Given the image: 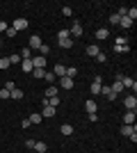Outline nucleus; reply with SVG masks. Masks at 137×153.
Listing matches in <instances>:
<instances>
[{
	"label": "nucleus",
	"mask_w": 137,
	"mask_h": 153,
	"mask_svg": "<svg viewBox=\"0 0 137 153\" xmlns=\"http://www.w3.org/2000/svg\"><path fill=\"white\" fill-rule=\"evenodd\" d=\"M121 135H126L133 142H137V126H121Z\"/></svg>",
	"instance_id": "obj_1"
},
{
	"label": "nucleus",
	"mask_w": 137,
	"mask_h": 153,
	"mask_svg": "<svg viewBox=\"0 0 137 153\" xmlns=\"http://www.w3.org/2000/svg\"><path fill=\"white\" fill-rule=\"evenodd\" d=\"M27 44H30V46H27L30 51H39V48H41V44H44V41H41V37H39V34H32V37H30V41H27Z\"/></svg>",
	"instance_id": "obj_2"
},
{
	"label": "nucleus",
	"mask_w": 137,
	"mask_h": 153,
	"mask_svg": "<svg viewBox=\"0 0 137 153\" xmlns=\"http://www.w3.org/2000/svg\"><path fill=\"white\" fill-rule=\"evenodd\" d=\"M124 105H126V110H135L137 108V96L135 94H128L124 98Z\"/></svg>",
	"instance_id": "obj_3"
},
{
	"label": "nucleus",
	"mask_w": 137,
	"mask_h": 153,
	"mask_svg": "<svg viewBox=\"0 0 137 153\" xmlns=\"http://www.w3.org/2000/svg\"><path fill=\"white\" fill-rule=\"evenodd\" d=\"M101 87H103V78H98V76H96V80H94V82H91V87H89L91 94L98 96V94H101Z\"/></svg>",
	"instance_id": "obj_4"
},
{
	"label": "nucleus",
	"mask_w": 137,
	"mask_h": 153,
	"mask_svg": "<svg viewBox=\"0 0 137 153\" xmlns=\"http://www.w3.org/2000/svg\"><path fill=\"white\" fill-rule=\"evenodd\" d=\"M124 126H135V110H126V114H124Z\"/></svg>",
	"instance_id": "obj_5"
},
{
	"label": "nucleus",
	"mask_w": 137,
	"mask_h": 153,
	"mask_svg": "<svg viewBox=\"0 0 137 153\" xmlns=\"http://www.w3.org/2000/svg\"><path fill=\"white\" fill-rule=\"evenodd\" d=\"M27 25H30V23H27V19H16V21H14V23H12V27H14V30H16V32L25 30Z\"/></svg>",
	"instance_id": "obj_6"
},
{
	"label": "nucleus",
	"mask_w": 137,
	"mask_h": 153,
	"mask_svg": "<svg viewBox=\"0 0 137 153\" xmlns=\"http://www.w3.org/2000/svg\"><path fill=\"white\" fill-rule=\"evenodd\" d=\"M59 87H62V89H73V78L62 76L59 78Z\"/></svg>",
	"instance_id": "obj_7"
},
{
	"label": "nucleus",
	"mask_w": 137,
	"mask_h": 153,
	"mask_svg": "<svg viewBox=\"0 0 137 153\" xmlns=\"http://www.w3.org/2000/svg\"><path fill=\"white\" fill-rule=\"evenodd\" d=\"M85 110H87V114H96V112H98L96 101H94V98H89V101L85 103Z\"/></svg>",
	"instance_id": "obj_8"
},
{
	"label": "nucleus",
	"mask_w": 137,
	"mask_h": 153,
	"mask_svg": "<svg viewBox=\"0 0 137 153\" xmlns=\"http://www.w3.org/2000/svg\"><path fill=\"white\" fill-rule=\"evenodd\" d=\"M46 64H48V62H46V57H41V55L32 57V66H34V69H44Z\"/></svg>",
	"instance_id": "obj_9"
},
{
	"label": "nucleus",
	"mask_w": 137,
	"mask_h": 153,
	"mask_svg": "<svg viewBox=\"0 0 137 153\" xmlns=\"http://www.w3.org/2000/svg\"><path fill=\"white\" fill-rule=\"evenodd\" d=\"M107 37H110V30H107V27H98L96 30V39L98 41H105Z\"/></svg>",
	"instance_id": "obj_10"
},
{
	"label": "nucleus",
	"mask_w": 137,
	"mask_h": 153,
	"mask_svg": "<svg viewBox=\"0 0 137 153\" xmlns=\"http://www.w3.org/2000/svg\"><path fill=\"white\" fill-rule=\"evenodd\" d=\"M53 73H55V78H62V76H66V66L64 64H55V69H53Z\"/></svg>",
	"instance_id": "obj_11"
},
{
	"label": "nucleus",
	"mask_w": 137,
	"mask_h": 153,
	"mask_svg": "<svg viewBox=\"0 0 137 153\" xmlns=\"http://www.w3.org/2000/svg\"><path fill=\"white\" fill-rule=\"evenodd\" d=\"M69 32H71V37H82V25H80L78 21H76V23L71 25V30H69Z\"/></svg>",
	"instance_id": "obj_12"
},
{
	"label": "nucleus",
	"mask_w": 137,
	"mask_h": 153,
	"mask_svg": "<svg viewBox=\"0 0 137 153\" xmlns=\"http://www.w3.org/2000/svg\"><path fill=\"white\" fill-rule=\"evenodd\" d=\"M21 69H23V73H32V71H34L32 59H23V62H21Z\"/></svg>",
	"instance_id": "obj_13"
},
{
	"label": "nucleus",
	"mask_w": 137,
	"mask_h": 153,
	"mask_svg": "<svg viewBox=\"0 0 137 153\" xmlns=\"http://www.w3.org/2000/svg\"><path fill=\"white\" fill-rule=\"evenodd\" d=\"M98 53H101V48H98V44H89V46H87V55H89V57H96Z\"/></svg>",
	"instance_id": "obj_14"
},
{
	"label": "nucleus",
	"mask_w": 137,
	"mask_h": 153,
	"mask_svg": "<svg viewBox=\"0 0 137 153\" xmlns=\"http://www.w3.org/2000/svg\"><path fill=\"white\" fill-rule=\"evenodd\" d=\"M57 39H59V41H64V39H71V32L66 30V27H59V32H57Z\"/></svg>",
	"instance_id": "obj_15"
},
{
	"label": "nucleus",
	"mask_w": 137,
	"mask_h": 153,
	"mask_svg": "<svg viewBox=\"0 0 137 153\" xmlns=\"http://www.w3.org/2000/svg\"><path fill=\"white\" fill-rule=\"evenodd\" d=\"M119 27H124V30H130V27H133V21L128 19V16H124V19L119 21Z\"/></svg>",
	"instance_id": "obj_16"
},
{
	"label": "nucleus",
	"mask_w": 137,
	"mask_h": 153,
	"mask_svg": "<svg viewBox=\"0 0 137 153\" xmlns=\"http://www.w3.org/2000/svg\"><path fill=\"white\" fill-rule=\"evenodd\" d=\"M59 89L55 87V85H48V89H46V98H53V96H57Z\"/></svg>",
	"instance_id": "obj_17"
},
{
	"label": "nucleus",
	"mask_w": 137,
	"mask_h": 153,
	"mask_svg": "<svg viewBox=\"0 0 137 153\" xmlns=\"http://www.w3.org/2000/svg\"><path fill=\"white\" fill-rule=\"evenodd\" d=\"M110 89H112V94H121V91H124V85H121V80H114V85H112Z\"/></svg>",
	"instance_id": "obj_18"
},
{
	"label": "nucleus",
	"mask_w": 137,
	"mask_h": 153,
	"mask_svg": "<svg viewBox=\"0 0 137 153\" xmlns=\"http://www.w3.org/2000/svg\"><path fill=\"white\" fill-rule=\"evenodd\" d=\"M55 112H57L55 108H48V105H46V108L41 110V117H55Z\"/></svg>",
	"instance_id": "obj_19"
},
{
	"label": "nucleus",
	"mask_w": 137,
	"mask_h": 153,
	"mask_svg": "<svg viewBox=\"0 0 137 153\" xmlns=\"http://www.w3.org/2000/svg\"><path fill=\"white\" fill-rule=\"evenodd\" d=\"M59 133H62V135H73V126H71V123H64V126L59 128Z\"/></svg>",
	"instance_id": "obj_20"
},
{
	"label": "nucleus",
	"mask_w": 137,
	"mask_h": 153,
	"mask_svg": "<svg viewBox=\"0 0 137 153\" xmlns=\"http://www.w3.org/2000/svg\"><path fill=\"white\" fill-rule=\"evenodd\" d=\"M46 149H48V146H46L44 142H34V149H32V151H37V153H46Z\"/></svg>",
	"instance_id": "obj_21"
},
{
	"label": "nucleus",
	"mask_w": 137,
	"mask_h": 153,
	"mask_svg": "<svg viewBox=\"0 0 137 153\" xmlns=\"http://www.w3.org/2000/svg\"><path fill=\"white\" fill-rule=\"evenodd\" d=\"M19 55H21V59H32V51H30V48H23Z\"/></svg>",
	"instance_id": "obj_22"
},
{
	"label": "nucleus",
	"mask_w": 137,
	"mask_h": 153,
	"mask_svg": "<svg viewBox=\"0 0 137 153\" xmlns=\"http://www.w3.org/2000/svg\"><path fill=\"white\" fill-rule=\"evenodd\" d=\"M27 119H30V123H41V119H44V117H41L39 112H34V114H30Z\"/></svg>",
	"instance_id": "obj_23"
},
{
	"label": "nucleus",
	"mask_w": 137,
	"mask_h": 153,
	"mask_svg": "<svg viewBox=\"0 0 137 153\" xmlns=\"http://www.w3.org/2000/svg\"><path fill=\"white\" fill-rule=\"evenodd\" d=\"M126 16H128L130 21H135V19H137V7H128V12H126Z\"/></svg>",
	"instance_id": "obj_24"
},
{
	"label": "nucleus",
	"mask_w": 137,
	"mask_h": 153,
	"mask_svg": "<svg viewBox=\"0 0 137 153\" xmlns=\"http://www.w3.org/2000/svg\"><path fill=\"white\" fill-rule=\"evenodd\" d=\"M48 53H50V46H48V44H41V48H39V55H41V57H46Z\"/></svg>",
	"instance_id": "obj_25"
},
{
	"label": "nucleus",
	"mask_w": 137,
	"mask_h": 153,
	"mask_svg": "<svg viewBox=\"0 0 137 153\" xmlns=\"http://www.w3.org/2000/svg\"><path fill=\"white\" fill-rule=\"evenodd\" d=\"M23 59H21V55L19 53H14V55H9V64H21Z\"/></svg>",
	"instance_id": "obj_26"
},
{
	"label": "nucleus",
	"mask_w": 137,
	"mask_h": 153,
	"mask_svg": "<svg viewBox=\"0 0 137 153\" xmlns=\"http://www.w3.org/2000/svg\"><path fill=\"white\" fill-rule=\"evenodd\" d=\"M44 80H48V82H55V80H57V78H55V73H53V71H46V76H44Z\"/></svg>",
	"instance_id": "obj_27"
},
{
	"label": "nucleus",
	"mask_w": 137,
	"mask_h": 153,
	"mask_svg": "<svg viewBox=\"0 0 137 153\" xmlns=\"http://www.w3.org/2000/svg\"><path fill=\"white\" fill-rule=\"evenodd\" d=\"M12 64H9V57H0V69L5 71V69H9Z\"/></svg>",
	"instance_id": "obj_28"
},
{
	"label": "nucleus",
	"mask_w": 137,
	"mask_h": 153,
	"mask_svg": "<svg viewBox=\"0 0 137 153\" xmlns=\"http://www.w3.org/2000/svg\"><path fill=\"white\" fill-rule=\"evenodd\" d=\"M73 46V39H64V41H59V48H71Z\"/></svg>",
	"instance_id": "obj_29"
},
{
	"label": "nucleus",
	"mask_w": 137,
	"mask_h": 153,
	"mask_svg": "<svg viewBox=\"0 0 137 153\" xmlns=\"http://www.w3.org/2000/svg\"><path fill=\"white\" fill-rule=\"evenodd\" d=\"M5 34H7V37H9V39H14V37H16V34H19V32L14 30L12 25H9V27H7V30H5Z\"/></svg>",
	"instance_id": "obj_30"
},
{
	"label": "nucleus",
	"mask_w": 137,
	"mask_h": 153,
	"mask_svg": "<svg viewBox=\"0 0 137 153\" xmlns=\"http://www.w3.org/2000/svg\"><path fill=\"white\" fill-rule=\"evenodd\" d=\"M9 94H12V98H16V101H19V98H23V91H21V89H12Z\"/></svg>",
	"instance_id": "obj_31"
},
{
	"label": "nucleus",
	"mask_w": 137,
	"mask_h": 153,
	"mask_svg": "<svg viewBox=\"0 0 137 153\" xmlns=\"http://www.w3.org/2000/svg\"><path fill=\"white\" fill-rule=\"evenodd\" d=\"M114 46H128L126 37H117V39H114Z\"/></svg>",
	"instance_id": "obj_32"
},
{
	"label": "nucleus",
	"mask_w": 137,
	"mask_h": 153,
	"mask_svg": "<svg viewBox=\"0 0 137 153\" xmlns=\"http://www.w3.org/2000/svg\"><path fill=\"white\" fill-rule=\"evenodd\" d=\"M130 46H114V53H128Z\"/></svg>",
	"instance_id": "obj_33"
},
{
	"label": "nucleus",
	"mask_w": 137,
	"mask_h": 153,
	"mask_svg": "<svg viewBox=\"0 0 137 153\" xmlns=\"http://www.w3.org/2000/svg\"><path fill=\"white\" fill-rule=\"evenodd\" d=\"M119 21H121L119 14H112V16H110V23H112V25H119Z\"/></svg>",
	"instance_id": "obj_34"
},
{
	"label": "nucleus",
	"mask_w": 137,
	"mask_h": 153,
	"mask_svg": "<svg viewBox=\"0 0 137 153\" xmlns=\"http://www.w3.org/2000/svg\"><path fill=\"white\" fill-rule=\"evenodd\" d=\"M32 76H34V78H44V76H46V71H44V69H34V71H32Z\"/></svg>",
	"instance_id": "obj_35"
},
{
	"label": "nucleus",
	"mask_w": 137,
	"mask_h": 153,
	"mask_svg": "<svg viewBox=\"0 0 137 153\" xmlns=\"http://www.w3.org/2000/svg\"><path fill=\"white\" fill-rule=\"evenodd\" d=\"M5 89H9V91H12V89H16V85H14V80H7V82H5Z\"/></svg>",
	"instance_id": "obj_36"
},
{
	"label": "nucleus",
	"mask_w": 137,
	"mask_h": 153,
	"mask_svg": "<svg viewBox=\"0 0 137 153\" xmlns=\"http://www.w3.org/2000/svg\"><path fill=\"white\" fill-rule=\"evenodd\" d=\"M76 73H78V69H73V66H71V69H66V76H69V78H76Z\"/></svg>",
	"instance_id": "obj_37"
},
{
	"label": "nucleus",
	"mask_w": 137,
	"mask_h": 153,
	"mask_svg": "<svg viewBox=\"0 0 137 153\" xmlns=\"http://www.w3.org/2000/svg\"><path fill=\"white\" fill-rule=\"evenodd\" d=\"M0 98H12V94H9V89H0Z\"/></svg>",
	"instance_id": "obj_38"
},
{
	"label": "nucleus",
	"mask_w": 137,
	"mask_h": 153,
	"mask_svg": "<svg viewBox=\"0 0 137 153\" xmlns=\"http://www.w3.org/2000/svg\"><path fill=\"white\" fill-rule=\"evenodd\" d=\"M25 149H30V151H32V149H34V140H25Z\"/></svg>",
	"instance_id": "obj_39"
},
{
	"label": "nucleus",
	"mask_w": 137,
	"mask_h": 153,
	"mask_svg": "<svg viewBox=\"0 0 137 153\" xmlns=\"http://www.w3.org/2000/svg\"><path fill=\"white\" fill-rule=\"evenodd\" d=\"M62 14H64V16H71L73 12H71V7H62Z\"/></svg>",
	"instance_id": "obj_40"
},
{
	"label": "nucleus",
	"mask_w": 137,
	"mask_h": 153,
	"mask_svg": "<svg viewBox=\"0 0 137 153\" xmlns=\"http://www.w3.org/2000/svg\"><path fill=\"white\" fill-rule=\"evenodd\" d=\"M96 59H98V62H107V57H105V53H98V55H96Z\"/></svg>",
	"instance_id": "obj_41"
},
{
	"label": "nucleus",
	"mask_w": 137,
	"mask_h": 153,
	"mask_svg": "<svg viewBox=\"0 0 137 153\" xmlns=\"http://www.w3.org/2000/svg\"><path fill=\"white\" fill-rule=\"evenodd\" d=\"M21 126H23V128H30L32 123H30V119H23V121H21Z\"/></svg>",
	"instance_id": "obj_42"
},
{
	"label": "nucleus",
	"mask_w": 137,
	"mask_h": 153,
	"mask_svg": "<svg viewBox=\"0 0 137 153\" xmlns=\"http://www.w3.org/2000/svg\"><path fill=\"white\" fill-rule=\"evenodd\" d=\"M7 27H9V25H7L5 21H0V32H5V30H7Z\"/></svg>",
	"instance_id": "obj_43"
},
{
	"label": "nucleus",
	"mask_w": 137,
	"mask_h": 153,
	"mask_svg": "<svg viewBox=\"0 0 137 153\" xmlns=\"http://www.w3.org/2000/svg\"><path fill=\"white\" fill-rule=\"evenodd\" d=\"M0 48H2V46H0Z\"/></svg>",
	"instance_id": "obj_44"
}]
</instances>
